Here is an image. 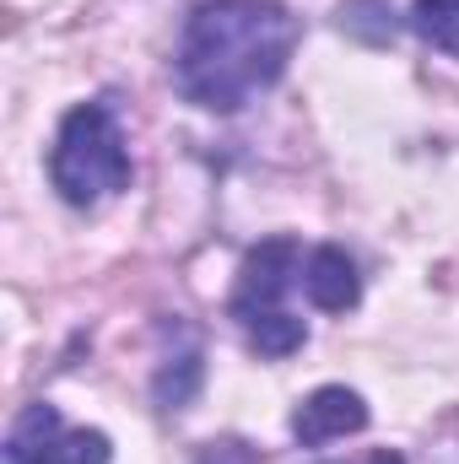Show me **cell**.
I'll list each match as a JSON object with an SVG mask.
<instances>
[{
  "mask_svg": "<svg viewBox=\"0 0 459 464\" xmlns=\"http://www.w3.org/2000/svg\"><path fill=\"white\" fill-rule=\"evenodd\" d=\"M60 427H65L60 411H54L49 400H33V405L11 421L5 449H0V464H44V449H49V438H54Z\"/></svg>",
  "mask_w": 459,
  "mask_h": 464,
  "instance_id": "8992f818",
  "label": "cell"
},
{
  "mask_svg": "<svg viewBox=\"0 0 459 464\" xmlns=\"http://www.w3.org/2000/svg\"><path fill=\"white\" fill-rule=\"evenodd\" d=\"M356 464H405V454L400 449H373V454H362Z\"/></svg>",
  "mask_w": 459,
  "mask_h": 464,
  "instance_id": "7c38bea8",
  "label": "cell"
},
{
  "mask_svg": "<svg viewBox=\"0 0 459 464\" xmlns=\"http://www.w3.org/2000/svg\"><path fill=\"white\" fill-rule=\"evenodd\" d=\"M303 292L319 314H346L362 303V276H356V259L346 254L341 243H319L308 248L303 259Z\"/></svg>",
  "mask_w": 459,
  "mask_h": 464,
  "instance_id": "5b68a950",
  "label": "cell"
},
{
  "mask_svg": "<svg viewBox=\"0 0 459 464\" xmlns=\"http://www.w3.org/2000/svg\"><path fill=\"white\" fill-rule=\"evenodd\" d=\"M298 38L303 27L281 0H200L179 33L173 87L206 114H238L287 76Z\"/></svg>",
  "mask_w": 459,
  "mask_h": 464,
  "instance_id": "6da1fadb",
  "label": "cell"
},
{
  "mask_svg": "<svg viewBox=\"0 0 459 464\" xmlns=\"http://www.w3.org/2000/svg\"><path fill=\"white\" fill-rule=\"evenodd\" d=\"M238 330H243V341H249L254 356H270V362H281V356L303 351V341H308V324H303L298 314H287V308L259 314V319H249V324H238Z\"/></svg>",
  "mask_w": 459,
  "mask_h": 464,
  "instance_id": "ba28073f",
  "label": "cell"
},
{
  "mask_svg": "<svg viewBox=\"0 0 459 464\" xmlns=\"http://www.w3.org/2000/svg\"><path fill=\"white\" fill-rule=\"evenodd\" d=\"M336 27L351 33V38H362V44H373V49L395 44V33H400L389 0H346L341 11H336Z\"/></svg>",
  "mask_w": 459,
  "mask_h": 464,
  "instance_id": "9c48e42d",
  "label": "cell"
},
{
  "mask_svg": "<svg viewBox=\"0 0 459 464\" xmlns=\"http://www.w3.org/2000/svg\"><path fill=\"white\" fill-rule=\"evenodd\" d=\"M373 421V411H367V400L356 394V389H346V383H319L314 394H303L298 400V411H292V438L303 443V449H325V443H336V438H351V432H362Z\"/></svg>",
  "mask_w": 459,
  "mask_h": 464,
  "instance_id": "277c9868",
  "label": "cell"
},
{
  "mask_svg": "<svg viewBox=\"0 0 459 464\" xmlns=\"http://www.w3.org/2000/svg\"><path fill=\"white\" fill-rule=\"evenodd\" d=\"M303 281V243L298 237H265L243 254L238 265V281H232L228 314L238 324L259 319V314H276L281 297Z\"/></svg>",
  "mask_w": 459,
  "mask_h": 464,
  "instance_id": "3957f363",
  "label": "cell"
},
{
  "mask_svg": "<svg viewBox=\"0 0 459 464\" xmlns=\"http://www.w3.org/2000/svg\"><path fill=\"white\" fill-rule=\"evenodd\" d=\"M411 33L444 54H459V0H416L411 5Z\"/></svg>",
  "mask_w": 459,
  "mask_h": 464,
  "instance_id": "8fae6325",
  "label": "cell"
},
{
  "mask_svg": "<svg viewBox=\"0 0 459 464\" xmlns=\"http://www.w3.org/2000/svg\"><path fill=\"white\" fill-rule=\"evenodd\" d=\"M200 383H206V356L190 346L151 372V400H157V411H184L200 394Z\"/></svg>",
  "mask_w": 459,
  "mask_h": 464,
  "instance_id": "52a82bcc",
  "label": "cell"
},
{
  "mask_svg": "<svg viewBox=\"0 0 459 464\" xmlns=\"http://www.w3.org/2000/svg\"><path fill=\"white\" fill-rule=\"evenodd\" d=\"M109 459H114V443L98 427H60L44 449V464H109Z\"/></svg>",
  "mask_w": 459,
  "mask_h": 464,
  "instance_id": "30bf717a",
  "label": "cell"
},
{
  "mask_svg": "<svg viewBox=\"0 0 459 464\" xmlns=\"http://www.w3.org/2000/svg\"><path fill=\"white\" fill-rule=\"evenodd\" d=\"M49 184L76 211H93L109 195L130 189V146H124V130L103 98L76 103L60 119L54 146H49Z\"/></svg>",
  "mask_w": 459,
  "mask_h": 464,
  "instance_id": "7a4b0ae2",
  "label": "cell"
}]
</instances>
